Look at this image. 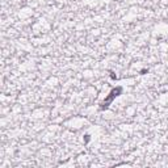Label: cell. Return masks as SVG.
Listing matches in <instances>:
<instances>
[{
  "label": "cell",
  "instance_id": "6da1fadb",
  "mask_svg": "<svg viewBox=\"0 0 168 168\" xmlns=\"http://www.w3.org/2000/svg\"><path fill=\"white\" fill-rule=\"evenodd\" d=\"M122 93V87H117V88H113V90L110 91V93H109V96H108L105 100L103 101V104H101V107H100V109L101 110H104V109H108L109 108V105L113 103V100L116 98L117 96H120V95Z\"/></svg>",
  "mask_w": 168,
  "mask_h": 168
}]
</instances>
